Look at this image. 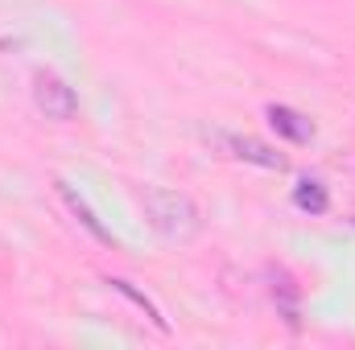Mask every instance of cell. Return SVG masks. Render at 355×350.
<instances>
[{
  "instance_id": "cell-1",
  "label": "cell",
  "mask_w": 355,
  "mask_h": 350,
  "mask_svg": "<svg viewBox=\"0 0 355 350\" xmlns=\"http://www.w3.org/2000/svg\"><path fill=\"white\" fill-rule=\"evenodd\" d=\"M141 210H145V219H149L166 239H174V243H190V239H198V231H202L198 206H194L186 194L166 190V185H145V190H141Z\"/></svg>"
},
{
  "instance_id": "cell-2",
  "label": "cell",
  "mask_w": 355,
  "mask_h": 350,
  "mask_svg": "<svg viewBox=\"0 0 355 350\" xmlns=\"http://www.w3.org/2000/svg\"><path fill=\"white\" fill-rule=\"evenodd\" d=\"M33 103L46 120H75V111H79V95L58 75H46V71L33 79Z\"/></svg>"
},
{
  "instance_id": "cell-3",
  "label": "cell",
  "mask_w": 355,
  "mask_h": 350,
  "mask_svg": "<svg viewBox=\"0 0 355 350\" xmlns=\"http://www.w3.org/2000/svg\"><path fill=\"white\" fill-rule=\"evenodd\" d=\"M219 140H223V149H227L236 161H248V165H261V169H277V174L289 165L272 145L257 140V136H219Z\"/></svg>"
},
{
  "instance_id": "cell-4",
  "label": "cell",
  "mask_w": 355,
  "mask_h": 350,
  "mask_svg": "<svg viewBox=\"0 0 355 350\" xmlns=\"http://www.w3.org/2000/svg\"><path fill=\"white\" fill-rule=\"evenodd\" d=\"M268 124L281 132V136H289V140H297V145H306V140H314V124L302 116V111H293V107H285V103H268Z\"/></svg>"
},
{
  "instance_id": "cell-5",
  "label": "cell",
  "mask_w": 355,
  "mask_h": 350,
  "mask_svg": "<svg viewBox=\"0 0 355 350\" xmlns=\"http://www.w3.org/2000/svg\"><path fill=\"white\" fill-rule=\"evenodd\" d=\"M54 185H58V198H62V202L71 206V214H75V219H79V223L87 227V235H91V239H99V243H112L107 227H103V223L95 219V210H91L87 202H83V198H79V194H75V190H71L67 181H54Z\"/></svg>"
},
{
  "instance_id": "cell-6",
  "label": "cell",
  "mask_w": 355,
  "mask_h": 350,
  "mask_svg": "<svg viewBox=\"0 0 355 350\" xmlns=\"http://www.w3.org/2000/svg\"><path fill=\"white\" fill-rule=\"evenodd\" d=\"M293 206L306 210V214H327L331 194H327V185H322L318 177H302V181L293 185Z\"/></svg>"
},
{
  "instance_id": "cell-7",
  "label": "cell",
  "mask_w": 355,
  "mask_h": 350,
  "mask_svg": "<svg viewBox=\"0 0 355 350\" xmlns=\"http://www.w3.org/2000/svg\"><path fill=\"white\" fill-rule=\"evenodd\" d=\"M107 284H112V288H116V293H124V297H132V301H137V305H141V309H145V313H149V322H153V326H157V330H166V317H162V313H157V305H153V301H149V297H141V293H137V288H132V284H128V280H107Z\"/></svg>"
},
{
  "instance_id": "cell-8",
  "label": "cell",
  "mask_w": 355,
  "mask_h": 350,
  "mask_svg": "<svg viewBox=\"0 0 355 350\" xmlns=\"http://www.w3.org/2000/svg\"><path fill=\"white\" fill-rule=\"evenodd\" d=\"M352 223H355V219H352Z\"/></svg>"
}]
</instances>
